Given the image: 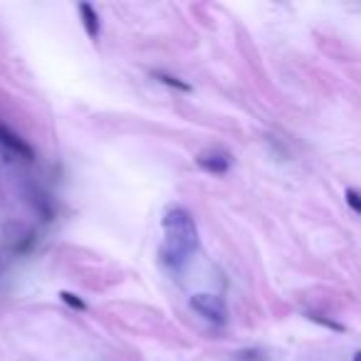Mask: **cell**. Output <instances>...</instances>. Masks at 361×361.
<instances>
[{"label": "cell", "instance_id": "8", "mask_svg": "<svg viewBox=\"0 0 361 361\" xmlns=\"http://www.w3.org/2000/svg\"><path fill=\"white\" fill-rule=\"evenodd\" d=\"M344 196H346V203H349L351 211L359 213V216H361V193L354 191V188H349V191H346Z\"/></svg>", "mask_w": 361, "mask_h": 361}, {"label": "cell", "instance_id": "2", "mask_svg": "<svg viewBox=\"0 0 361 361\" xmlns=\"http://www.w3.org/2000/svg\"><path fill=\"white\" fill-rule=\"evenodd\" d=\"M191 307L201 317H206L208 322H213V324H226L228 322L226 300L218 297V295H211V292H198V295L191 297Z\"/></svg>", "mask_w": 361, "mask_h": 361}, {"label": "cell", "instance_id": "5", "mask_svg": "<svg viewBox=\"0 0 361 361\" xmlns=\"http://www.w3.org/2000/svg\"><path fill=\"white\" fill-rule=\"evenodd\" d=\"M80 13H82V23H85V30L92 40L99 37V16L90 3H80Z\"/></svg>", "mask_w": 361, "mask_h": 361}, {"label": "cell", "instance_id": "6", "mask_svg": "<svg viewBox=\"0 0 361 361\" xmlns=\"http://www.w3.org/2000/svg\"><path fill=\"white\" fill-rule=\"evenodd\" d=\"M156 80L164 82V85L169 87H176V90H183V92H191V85H186V82H180L178 77H171V75H164V72H156Z\"/></svg>", "mask_w": 361, "mask_h": 361}, {"label": "cell", "instance_id": "7", "mask_svg": "<svg viewBox=\"0 0 361 361\" xmlns=\"http://www.w3.org/2000/svg\"><path fill=\"white\" fill-rule=\"evenodd\" d=\"M60 300L65 302V305H70L72 310H80V312L87 310L85 300H82V297H77V295H72V292H60Z\"/></svg>", "mask_w": 361, "mask_h": 361}, {"label": "cell", "instance_id": "1", "mask_svg": "<svg viewBox=\"0 0 361 361\" xmlns=\"http://www.w3.org/2000/svg\"><path fill=\"white\" fill-rule=\"evenodd\" d=\"M164 245H161V262L166 267H173L180 270L186 265L188 257L196 252L198 247V231H196V221L186 208L173 206L164 213Z\"/></svg>", "mask_w": 361, "mask_h": 361}, {"label": "cell", "instance_id": "3", "mask_svg": "<svg viewBox=\"0 0 361 361\" xmlns=\"http://www.w3.org/2000/svg\"><path fill=\"white\" fill-rule=\"evenodd\" d=\"M196 164L198 169L208 171V173H228V169H231V156L226 154V151H218V149H211V151H203V154L196 156Z\"/></svg>", "mask_w": 361, "mask_h": 361}, {"label": "cell", "instance_id": "9", "mask_svg": "<svg viewBox=\"0 0 361 361\" xmlns=\"http://www.w3.org/2000/svg\"><path fill=\"white\" fill-rule=\"evenodd\" d=\"M354 361H361V351H356L354 354Z\"/></svg>", "mask_w": 361, "mask_h": 361}, {"label": "cell", "instance_id": "4", "mask_svg": "<svg viewBox=\"0 0 361 361\" xmlns=\"http://www.w3.org/2000/svg\"><path fill=\"white\" fill-rule=\"evenodd\" d=\"M0 144L6 146V149H11L13 154L23 156V159H27V161L32 159V149H30V146H27L25 141H23L20 136L16 134V131H11L8 126H3V124H0Z\"/></svg>", "mask_w": 361, "mask_h": 361}]
</instances>
